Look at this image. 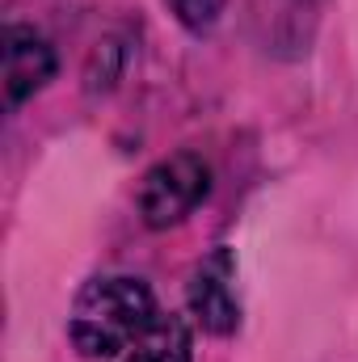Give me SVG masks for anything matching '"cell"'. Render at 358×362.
Masks as SVG:
<instances>
[{"label":"cell","instance_id":"6da1fadb","mask_svg":"<svg viewBox=\"0 0 358 362\" xmlns=\"http://www.w3.org/2000/svg\"><path fill=\"white\" fill-rule=\"evenodd\" d=\"M152 320H156L152 291L139 278L110 274V278H93L76 295L68 329L85 358H110L118 350H131Z\"/></svg>","mask_w":358,"mask_h":362},{"label":"cell","instance_id":"7a4b0ae2","mask_svg":"<svg viewBox=\"0 0 358 362\" xmlns=\"http://www.w3.org/2000/svg\"><path fill=\"white\" fill-rule=\"evenodd\" d=\"M211 189V169L202 156L178 152L161 165H152L139 185V215L148 228H173L181 223Z\"/></svg>","mask_w":358,"mask_h":362},{"label":"cell","instance_id":"3957f363","mask_svg":"<svg viewBox=\"0 0 358 362\" xmlns=\"http://www.w3.org/2000/svg\"><path fill=\"white\" fill-rule=\"evenodd\" d=\"M190 312L194 320L215 333V337H228L236 325H241V303H236V262H232V249H211L194 274H190Z\"/></svg>","mask_w":358,"mask_h":362},{"label":"cell","instance_id":"277c9868","mask_svg":"<svg viewBox=\"0 0 358 362\" xmlns=\"http://www.w3.org/2000/svg\"><path fill=\"white\" fill-rule=\"evenodd\" d=\"M55 76V51L51 42L30 30V25H8L4 30V101L21 105L25 97L42 89Z\"/></svg>","mask_w":358,"mask_h":362},{"label":"cell","instance_id":"5b68a950","mask_svg":"<svg viewBox=\"0 0 358 362\" xmlns=\"http://www.w3.org/2000/svg\"><path fill=\"white\" fill-rule=\"evenodd\" d=\"M122 362H194V341L181 316H156Z\"/></svg>","mask_w":358,"mask_h":362},{"label":"cell","instance_id":"8992f818","mask_svg":"<svg viewBox=\"0 0 358 362\" xmlns=\"http://www.w3.org/2000/svg\"><path fill=\"white\" fill-rule=\"evenodd\" d=\"M173 4V13H178V21L185 30H211L215 21H219V13H224V0H169Z\"/></svg>","mask_w":358,"mask_h":362}]
</instances>
